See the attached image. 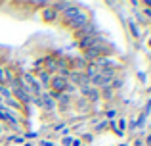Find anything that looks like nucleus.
Wrapping results in <instances>:
<instances>
[{
  "label": "nucleus",
  "instance_id": "39448f33",
  "mask_svg": "<svg viewBox=\"0 0 151 146\" xmlns=\"http://www.w3.org/2000/svg\"><path fill=\"white\" fill-rule=\"evenodd\" d=\"M4 81H8V69H2V68H0V85H2Z\"/></svg>",
  "mask_w": 151,
  "mask_h": 146
},
{
  "label": "nucleus",
  "instance_id": "20e7f679",
  "mask_svg": "<svg viewBox=\"0 0 151 146\" xmlns=\"http://www.w3.org/2000/svg\"><path fill=\"white\" fill-rule=\"evenodd\" d=\"M55 14H58V12H55L54 8H48V10H44V12H42V15H44V19H46V21H52V19L55 17Z\"/></svg>",
  "mask_w": 151,
  "mask_h": 146
},
{
  "label": "nucleus",
  "instance_id": "f257e3e1",
  "mask_svg": "<svg viewBox=\"0 0 151 146\" xmlns=\"http://www.w3.org/2000/svg\"><path fill=\"white\" fill-rule=\"evenodd\" d=\"M67 23H69V27H73V29H82L84 25H88V17L81 12V14H77L75 17H71Z\"/></svg>",
  "mask_w": 151,
  "mask_h": 146
},
{
  "label": "nucleus",
  "instance_id": "f03ea898",
  "mask_svg": "<svg viewBox=\"0 0 151 146\" xmlns=\"http://www.w3.org/2000/svg\"><path fill=\"white\" fill-rule=\"evenodd\" d=\"M50 85H52V94H54V96H58V94L65 89V79L55 77V79H52V81H50Z\"/></svg>",
  "mask_w": 151,
  "mask_h": 146
},
{
  "label": "nucleus",
  "instance_id": "423d86ee",
  "mask_svg": "<svg viewBox=\"0 0 151 146\" xmlns=\"http://www.w3.org/2000/svg\"><path fill=\"white\" fill-rule=\"evenodd\" d=\"M38 79H40L42 83H50V77H48V73H46V71H40V73H38Z\"/></svg>",
  "mask_w": 151,
  "mask_h": 146
},
{
  "label": "nucleus",
  "instance_id": "7ed1b4c3",
  "mask_svg": "<svg viewBox=\"0 0 151 146\" xmlns=\"http://www.w3.org/2000/svg\"><path fill=\"white\" fill-rule=\"evenodd\" d=\"M40 106H44L46 110H52V108H54V102H52V98L48 96V94H42V98H40Z\"/></svg>",
  "mask_w": 151,
  "mask_h": 146
}]
</instances>
